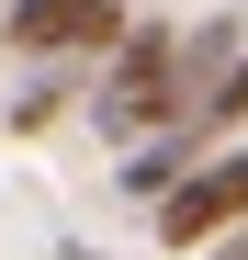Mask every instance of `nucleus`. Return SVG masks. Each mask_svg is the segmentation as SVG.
Segmentation results:
<instances>
[{
	"instance_id": "nucleus-3",
	"label": "nucleus",
	"mask_w": 248,
	"mask_h": 260,
	"mask_svg": "<svg viewBox=\"0 0 248 260\" xmlns=\"http://www.w3.org/2000/svg\"><path fill=\"white\" fill-rule=\"evenodd\" d=\"M226 226H248V147H215L170 204H158V238L170 249H215Z\"/></svg>"
},
{
	"instance_id": "nucleus-4",
	"label": "nucleus",
	"mask_w": 248,
	"mask_h": 260,
	"mask_svg": "<svg viewBox=\"0 0 248 260\" xmlns=\"http://www.w3.org/2000/svg\"><path fill=\"white\" fill-rule=\"evenodd\" d=\"M79 68H91V57H46V79H23V91H12V136H46V124L79 102Z\"/></svg>"
},
{
	"instance_id": "nucleus-1",
	"label": "nucleus",
	"mask_w": 248,
	"mask_h": 260,
	"mask_svg": "<svg viewBox=\"0 0 248 260\" xmlns=\"http://www.w3.org/2000/svg\"><path fill=\"white\" fill-rule=\"evenodd\" d=\"M181 46H192L181 23H124V46H113V57H102V79H91V136H113V147L170 136V124L192 113Z\"/></svg>"
},
{
	"instance_id": "nucleus-5",
	"label": "nucleus",
	"mask_w": 248,
	"mask_h": 260,
	"mask_svg": "<svg viewBox=\"0 0 248 260\" xmlns=\"http://www.w3.org/2000/svg\"><path fill=\"white\" fill-rule=\"evenodd\" d=\"M57 260H102V249H79V238H68V249H57Z\"/></svg>"
},
{
	"instance_id": "nucleus-2",
	"label": "nucleus",
	"mask_w": 248,
	"mask_h": 260,
	"mask_svg": "<svg viewBox=\"0 0 248 260\" xmlns=\"http://www.w3.org/2000/svg\"><path fill=\"white\" fill-rule=\"evenodd\" d=\"M0 46L12 57H113L124 46V0H12Z\"/></svg>"
}]
</instances>
